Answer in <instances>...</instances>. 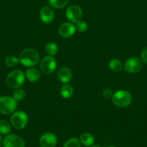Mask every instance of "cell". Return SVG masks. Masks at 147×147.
<instances>
[{"label": "cell", "instance_id": "obj_1", "mask_svg": "<svg viewBox=\"0 0 147 147\" xmlns=\"http://www.w3.org/2000/svg\"><path fill=\"white\" fill-rule=\"evenodd\" d=\"M40 55L34 49L27 48L22 50L19 56V62L26 67H32L38 64Z\"/></svg>", "mask_w": 147, "mask_h": 147}, {"label": "cell", "instance_id": "obj_2", "mask_svg": "<svg viewBox=\"0 0 147 147\" xmlns=\"http://www.w3.org/2000/svg\"><path fill=\"white\" fill-rule=\"evenodd\" d=\"M25 80V75L20 70L10 72L6 78V83L10 88L17 89L22 86Z\"/></svg>", "mask_w": 147, "mask_h": 147}, {"label": "cell", "instance_id": "obj_3", "mask_svg": "<svg viewBox=\"0 0 147 147\" xmlns=\"http://www.w3.org/2000/svg\"><path fill=\"white\" fill-rule=\"evenodd\" d=\"M112 100L114 104L118 107L125 108L132 102V95L127 90H118L114 93Z\"/></svg>", "mask_w": 147, "mask_h": 147}, {"label": "cell", "instance_id": "obj_4", "mask_svg": "<svg viewBox=\"0 0 147 147\" xmlns=\"http://www.w3.org/2000/svg\"><path fill=\"white\" fill-rule=\"evenodd\" d=\"M17 106V102L13 97L1 96L0 97V113L10 115L13 113Z\"/></svg>", "mask_w": 147, "mask_h": 147}, {"label": "cell", "instance_id": "obj_5", "mask_svg": "<svg viewBox=\"0 0 147 147\" xmlns=\"http://www.w3.org/2000/svg\"><path fill=\"white\" fill-rule=\"evenodd\" d=\"M10 122H11L12 126L14 129H22L27 126V123L28 122V117L24 111H19L14 112L12 114Z\"/></svg>", "mask_w": 147, "mask_h": 147}, {"label": "cell", "instance_id": "obj_6", "mask_svg": "<svg viewBox=\"0 0 147 147\" xmlns=\"http://www.w3.org/2000/svg\"><path fill=\"white\" fill-rule=\"evenodd\" d=\"M143 67V62L141 59L137 57H131L125 61L124 69L129 73H136L141 70Z\"/></svg>", "mask_w": 147, "mask_h": 147}, {"label": "cell", "instance_id": "obj_7", "mask_svg": "<svg viewBox=\"0 0 147 147\" xmlns=\"http://www.w3.org/2000/svg\"><path fill=\"white\" fill-rule=\"evenodd\" d=\"M56 61L52 56L45 57L40 63V70L45 74H51L55 71L56 68Z\"/></svg>", "mask_w": 147, "mask_h": 147}, {"label": "cell", "instance_id": "obj_8", "mask_svg": "<svg viewBox=\"0 0 147 147\" xmlns=\"http://www.w3.org/2000/svg\"><path fill=\"white\" fill-rule=\"evenodd\" d=\"M66 18L69 21L74 23H76L81 20L82 17V8L77 4H73L69 6L67 8L66 11Z\"/></svg>", "mask_w": 147, "mask_h": 147}, {"label": "cell", "instance_id": "obj_9", "mask_svg": "<svg viewBox=\"0 0 147 147\" xmlns=\"http://www.w3.org/2000/svg\"><path fill=\"white\" fill-rule=\"evenodd\" d=\"M3 147H24V142L16 134H8L3 139Z\"/></svg>", "mask_w": 147, "mask_h": 147}, {"label": "cell", "instance_id": "obj_10", "mask_svg": "<svg viewBox=\"0 0 147 147\" xmlns=\"http://www.w3.org/2000/svg\"><path fill=\"white\" fill-rule=\"evenodd\" d=\"M39 142L41 147H55L57 144L58 139L54 134L48 132L40 136Z\"/></svg>", "mask_w": 147, "mask_h": 147}, {"label": "cell", "instance_id": "obj_11", "mask_svg": "<svg viewBox=\"0 0 147 147\" xmlns=\"http://www.w3.org/2000/svg\"><path fill=\"white\" fill-rule=\"evenodd\" d=\"M40 17L43 23L50 24L54 20L55 12L50 7L44 6L40 9Z\"/></svg>", "mask_w": 147, "mask_h": 147}, {"label": "cell", "instance_id": "obj_12", "mask_svg": "<svg viewBox=\"0 0 147 147\" xmlns=\"http://www.w3.org/2000/svg\"><path fill=\"white\" fill-rule=\"evenodd\" d=\"M76 26L71 22H64L60 25L59 28V33L64 38L71 37L76 32Z\"/></svg>", "mask_w": 147, "mask_h": 147}, {"label": "cell", "instance_id": "obj_13", "mask_svg": "<svg viewBox=\"0 0 147 147\" xmlns=\"http://www.w3.org/2000/svg\"><path fill=\"white\" fill-rule=\"evenodd\" d=\"M58 78L61 83H67L71 81L72 78V73L69 68L63 67L59 70L57 73Z\"/></svg>", "mask_w": 147, "mask_h": 147}, {"label": "cell", "instance_id": "obj_14", "mask_svg": "<svg viewBox=\"0 0 147 147\" xmlns=\"http://www.w3.org/2000/svg\"><path fill=\"white\" fill-rule=\"evenodd\" d=\"M25 76L30 82H36L40 79V75L38 70L33 67H30L25 72Z\"/></svg>", "mask_w": 147, "mask_h": 147}, {"label": "cell", "instance_id": "obj_15", "mask_svg": "<svg viewBox=\"0 0 147 147\" xmlns=\"http://www.w3.org/2000/svg\"><path fill=\"white\" fill-rule=\"evenodd\" d=\"M79 141L81 144L84 146H90L95 142V138L91 134L83 133L79 137Z\"/></svg>", "mask_w": 147, "mask_h": 147}, {"label": "cell", "instance_id": "obj_16", "mask_svg": "<svg viewBox=\"0 0 147 147\" xmlns=\"http://www.w3.org/2000/svg\"><path fill=\"white\" fill-rule=\"evenodd\" d=\"M60 94L64 98H69L74 94V88L71 85L66 83L60 88Z\"/></svg>", "mask_w": 147, "mask_h": 147}, {"label": "cell", "instance_id": "obj_17", "mask_svg": "<svg viewBox=\"0 0 147 147\" xmlns=\"http://www.w3.org/2000/svg\"><path fill=\"white\" fill-rule=\"evenodd\" d=\"M109 67L114 72H120L122 69V64L118 59H112L109 63Z\"/></svg>", "mask_w": 147, "mask_h": 147}, {"label": "cell", "instance_id": "obj_18", "mask_svg": "<svg viewBox=\"0 0 147 147\" xmlns=\"http://www.w3.org/2000/svg\"><path fill=\"white\" fill-rule=\"evenodd\" d=\"M68 3L69 0H48V4L56 9L63 8L67 5Z\"/></svg>", "mask_w": 147, "mask_h": 147}, {"label": "cell", "instance_id": "obj_19", "mask_svg": "<svg viewBox=\"0 0 147 147\" xmlns=\"http://www.w3.org/2000/svg\"><path fill=\"white\" fill-rule=\"evenodd\" d=\"M45 50L50 56H54L58 52V46L54 42H48L45 47Z\"/></svg>", "mask_w": 147, "mask_h": 147}, {"label": "cell", "instance_id": "obj_20", "mask_svg": "<svg viewBox=\"0 0 147 147\" xmlns=\"http://www.w3.org/2000/svg\"><path fill=\"white\" fill-rule=\"evenodd\" d=\"M11 131L10 124L5 120L0 121V134H8Z\"/></svg>", "mask_w": 147, "mask_h": 147}, {"label": "cell", "instance_id": "obj_21", "mask_svg": "<svg viewBox=\"0 0 147 147\" xmlns=\"http://www.w3.org/2000/svg\"><path fill=\"white\" fill-rule=\"evenodd\" d=\"M19 58L16 57L14 55H10L8 56L7 58L5 59V65L9 67H13L14 66L17 65L18 64Z\"/></svg>", "mask_w": 147, "mask_h": 147}, {"label": "cell", "instance_id": "obj_22", "mask_svg": "<svg viewBox=\"0 0 147 147\" xmlns=\"http://www.w3.org/2000/svg\"><path fill=\"white\" fill-rule=\"evenodd\" d=\"M63 147H82L81 142L77 138H71L65 142Z\"/></svg>", "mask_w": 147, "mask_h": 147}, {"label": "cell", "instance_id": "obj_23", "mask_svg": "<svg viewBox=\"0 0 147 147\" xmlns=\"http://www.w3.org/2000/svg\"><path fill=\"white\" fill-rule=\"evenodd\" d=\"M26 96V93L24 90L20 88H17L13 92V98L15 99L17 101L23 100Z\"/></svg>", "mask_w": 147, "mask_h": 147}, {"label": "cell", "instance_id": "obj_24", "mask_svg": "<svg viewBox=\"0 0 147 147\" xmlns=\"http://www.w3.org/2000/svg\"><path fill=\"white\" fill-rule=\"evenodd\" d=\"M87 24L86 22L83 21V20H79V22H76V29L80 32H84L86 30H87Z\"/></svg>", "mask_w": 147, "mask_h": 147}, {"label": "cell", "instance_id": "obj_25", "mask_svg": "<svg viewBox=\"0 0 147 147\" xmlns=\"http://www.w3.org/2000/svg\"><path fill=\"white\" fill-rule=\"evenodd\" d=\"M102 95L105 98H110L113 96V92L110 88H105L102 91Z\"/></svg>", "mask_w": 147, "mask_h": 147}, {"label": "cell", "instance_id": "obj_26", "mask_svg": "<svg viewBox=\"0 0 147 147\" xmlns=\"http://www.w3.org/2000/svg\"><path fill=\"white\" fill-rule=\"evenodd\" d=\"M141 59L143 63L147 64V47H145L141 53Z\"/></svg>", "mask_w": 147, "mask_h": 147}, {"label": "cell", "instance_id": "obj_27", "mask_svg": "<svg viewBox=\"0 0 147 147\" xmlns=\"http://www.w3.org/2000/svg\"><path fill=\"white\" fill-rule=\"evenodd\" d=\"M2 142H3L2 136H1V134H0V146H1V143H2Z\"/></svg>", "mask_w": 147, "mask_h": 147}, {"label": "cell", "instance_id": "obj_28", "mask_svg": "<svg viewBox=\"0 0 147 147\" xmlns=\"http://www.w3.org/2000/svg\"><path fill=\"white\" fill-rule=\"evenodd\" d=\"M91 147H102V146H101L99 144H94V145L92 144Z\"/></svg>", "mask_w": 147, "mask_h": 147}, {"label": "cell", "instance_id": "obj_29", "mask_svg": "<svg viewBox=\"0 0 147 147\" xmlns=\"http://www.w3.org/2000/svg\"><path fill=\"white\" fill-rule=\"evenodd\" d=\"M108 147H115V146H108Z\"/></svg>", "mask_w": 147, "mask_h": 147}, {"label": "cell", "instance_id": "obj_30", "mask_svg": "<svg viewBox=\"0 0 147 147\" xmlns=\"http://www.w3.org/2000/svg\"><path fill=\"white\" fill-rule=\"evenodd\" d=\"M0 65H1V63H0Z\"/></svg>", "mask_w": 147, "mask_h": 147}]
</instances>
